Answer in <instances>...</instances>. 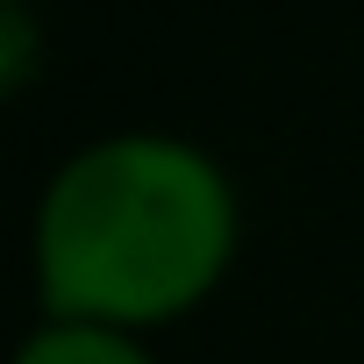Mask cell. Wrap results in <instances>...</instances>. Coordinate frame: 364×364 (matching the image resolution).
<instances>
[{"label": "cell", "instance_id": "obj_1", "mask_svg": "<svg viewBox=\"0 0 364 364\" xmlns=\"http://www.w3.org/2000/svg\"><path fill=\"white\" fill-rule=\"evenodd\" d=\"M236 250V193L178 136L79 150L36 208V286L50 321L136 328L186 314Z\"/></svg>", "mask_w": 364, "mask_h": 364}, {"label": "cell", "instance_id": "obj_2", "mask_svg": "<svg viewBox=\"0 0 364 364\" xmlns=\"http://www.w3.org/2000/svg\"><path fill=\"white\" fill-rule=\"evenodd\" d=\"M15 364H150V357H143V343L122 336V328L50 321V328H36V336L15 350Z\"/></svg>", "mask_w": 364, "mask_h": 364}, {"label": "cell", "instance_id": "obj_3", "mask_svg": "<svg viewBox=\"0 0 364 364\" xmlns=\"http://www.w3.org/2000/svg\"><path fill=\"white\" fill-rule=\"evenodd\" d=\"M43 65V29L29 15V0H0V100H15Z\"/></svg>", "mask_w": 364, "mask_h": 364}]
</instances>
